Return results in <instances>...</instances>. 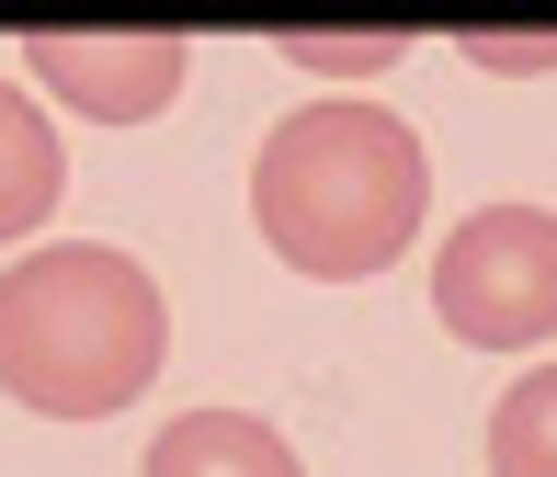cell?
<instances>
[{"label": "cell", "instance_id": "cell-2", "mask_svg": "<svg viewBox=\"0 0 557 477\" xmlns=\"http://www.w3.org/2000/svg\"><path fill=\"white\" fill-rule=\"evenodd\" d=\"M171 353V307L137 250L103 239H46L0 273V387L35 420H114L148 398Z\"/></svg>", "mask_w": 557, "mask_h": 477}, {"label": "cell", "instance_id": "cell-5", "mask_svg": "<svg viewBox=\"0 0 557 477\" xmlns=\"http://www.w3.org/2000/svg\"><path fill=\"white\" fill-rule=\"evenodd\" d=\"M137 477H308V466H296V443L273 432V420H250V410H183L160 443H148Z\"/></svg>", "mask_w": 557, "mask_h": 477}, {"label": "cell", "instance_id": "cell-7", "mask_svg": "<svg viewBox=\"0 0 557 477\" xmlns=\"http://www.w3.org/2000/svg\"><path fill=\"white\" fill-rule=\"evenodd\" d=\"M490 477H557V364L512 375L490 410Z\"/></svg>", "mask_w": 557, "mask_h": 477}, {"label": "cell", "instance_id": "cell-4", "mask_svg": "<svg viewBox=\"0 0 557 477\" xmlns=\"http://www.w3.org/2000/svg\"><path fill=\"white\" fill-rule=\"evenodd\" d=\"M23 58H35V80L58 91V103H81L103 125H148L183 91L194 46L171 35V23H148V35H23Z\"/></svg>", "mask_w": 557, "mask_h": 477}, {"label": "cell", "instance_id": "cell-6", "mask_svg": "<svg viewBox=\"0 0 557 477\" xmlns=\"http://www.w3.org/2000/svg\"><path fill=\"white\" fill-rule=\"evenodd\" d=\"M58 193H69V148H58V125H46L12 80H0V239H35L46 216H58Z\"/></svg>", "mask_w": 557, "mask_h": 477}, {"label": "cell", "instance_id": "cell-9", "mask_svg": "<svg viewBox=\"0 0 557 477\" xmlns=\"http://www.w3.org/2000/svg\"><path fill=\"white\" fill-rule=\"evenodd\" d=\"M455 46H467L478 68H500V80H535V68H557V35H478V23H467Z\"/></svg>", "mask_w": 557, "mask_h": 477}, {"label": "cell", "instance_id": "cell-3", "mask_svg": "<svg viewBox=\"0 0 557 477\" xmlns=\"http://www.w3.org/2000/svg\"><path fill=\"white\" fill-rule=\"evenodd\" d=\"M433 318L467 353H535V341H557V216L546 205H478L433 250Z\"/></svg>", "mask_w": 557, "mask_h": 477}, {"label": "cell", "instance_id": "cell-8", "mask_svg": "<svg viewBox=\"0 0 557 477\" xmlns=\"http://www.w3.org/2000/svg\"><path fill=\"white\" fill-rule=\"evenodd\" d=\"M273 58L331 68V80H387V68L410 58V35H398V23H375V35H308V23H285V35H273Z\"/></svg>", "mask_w": 557, "mask_h": 477}, {"label": "cell", "instance_id": "cell-1", "mask_svg": "<svg viewBox=\"0 0 557 477\" xmlns=\"http://www.w3.org/2000/svg\"><path fill=\"white\" fill-rule=\"evenodd\" d=\"M421 205H433V160L398 114L375 103H308L262 137L250 160V228L285 273L308 285H364L398 250L421 239Z\"/></svg>", "mask_w": 557, "mask_h": 477}]
</instances>
